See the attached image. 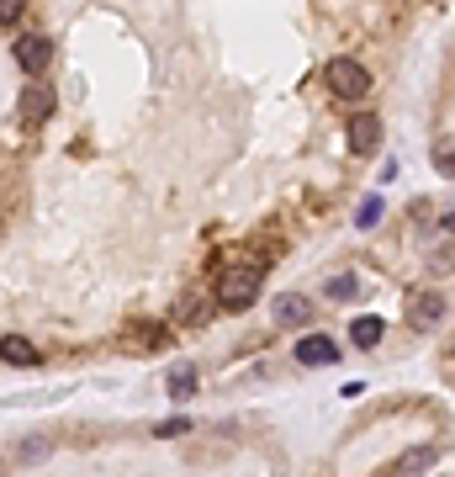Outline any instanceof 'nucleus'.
I'll list each match as a JSON object with an SVG mask.
<instances>
[{
	"label": "nucleus",
	"instance_id": "nucleus-9",
	"mask_svg": "<svg viewBox=\"0 0 455 477\" xmlns=\"http://www.w3.org/2000/svg\"><path fill=\"white\" fill-rule=\"evenodd\" d=\"M275 318H281L286 329H297V323H307V318H312V303H307V297H297V292H286V297L275 303Z\"/></svg>",
	"mask_w": 455,
	"mask_h": 477
},
{
	"label": "nucleus",
	"instance_id": "nucleus-17",
	"mask_svg": "<svg viewBox=\"0 0 455 477\" xmlns=\"http://www.w3.org/2000/svg\"><path fill=\"white\" fill-rule=\"evenodd\" d=\"M329 297H334V303L355 297V276H334V282H329Z\"/></svg>",
	"mask_w": 455,
	"mask_h": 477
},
{
	"label": "nucleus",
	"instance_id": "nucleus-15",
	"mask_svg": "<svg viewBox=\"0 0 455 477\" xmlns=\"http://www.w3.org/2000/svg\"><path fill=\"white\" fill-rule=\"evenodd\" d=\"M355 223H361V228H376V223H381V196H365L361 218H355Z\"/></svg>",
	"mask_w": 455,
	"mask_h": 477
},
{
	"label": "nucleus",
	"instance_id": "nucleus-7",
	"mask_svg": "<svg viewBox=\"0 0 455 477\" xmlns=\"http://www.w3.org/2000/svg\"><path fill=\"white\" fill-rule=\"evenodd\" d=\"M350 149H355V154H376V149H381V117L361 112V117L350 123Z\"/></svg>",
	"mask_w": 455,
	"mask_h": 477
},
{
	"label": "nucleus",
	"instance_id": "nucleus-12",
	"mask_svg": "<svg viewBox=\"0 0 455 477\" xmlns=\"http://www.w3.org/2000/svg\"><path fill=\"white\" fill-rule=\"evenodd\" d=\"M440 462V445H419V451H408L402 462H397V477H419L424 467H434Z\"/></svg>",
	"mask_w": 455,
	"mask_h": 477
},
{
	"label": "nucleus",
	"instance_id": "nucleus-16",
	"mask_svg": "<svg viewBox=\"0 0 455 477\" xmlns=\"http://www.w3.org/2000/svg\"><path fill=\"white\" fill-rule=\"evenodd\" d=\"M185 430H191V419H181V413H175V419H164L153 435H159V441H175V435H185Z\"/></svg>",
	"mask_w": 455,
	"mask_h": 477
},
{
	"label": "nucleus",
	"instance_id": "nucleus-20",
	"mask_svg": "<svg viewBox=\"0 0 455 477\" xmlns=\"http://www.w3.org/2000/svg\"><path fill=\"white\" fill-rule=\"evenodd\" d=\"M445 228H455V213H450V218H445Z\"/></svg>",
	"mask_w": 455,
	"mask_h": 477
},
{
	"label": "nucleus",
	"instance_id": "nucleus-4",
	"mask_svg": "<svg viewBox=\"0 0 455 477\" xmlns=\"http://www.w3.org/2000/svg\"><path fill=\"white\" fill-rule=\"evenodd\" d=\"M54 106H59V95L48 91V85H27L16 112H22V123H27V127H43L48 117H54Z\"/></svg>",
	"mask_w": 455,
	"mask_h": 477
},
{
	"label": "nucleus",
	"instance_id": "nucleus-19",
	"mask_svg": "<svg viewBox=\"0 0 455 477\" xmlns=\"http://www.w3.org/2000/svg\"><path fill=\"white\" fill-rule=\"evenodd\" d=\"M37 456H48V441H27L22 445V462H37Z\"/></svg>",
	"mask_w": 455,
	"mask_h": 477
},
{
	"label": "nucleus",
	"instance_id": "nucleus-5",
	"mask_svg": "<svg viewBox=\"0 0 455 477\" xmlns=\"http://www.w3.org/2000/svg\"><path fill=\"white\" fill-rule=\"evenodd\" d=\"M408 323H413V329H440V323H445V297H440V292H413Z\"/></svg>",
	"mask_w": 455,
	"mask_h": 477
},
{
	"label": "nucleus",
	"instance_id": "nucleus-2",
	"mask_svg": "<svg viewBox=\"0 0 455 477\" xmlns=\"http://www.w3.org/2000/svg\"><path fill=\"white\" fill-rule=\"evenodd\" d=\"M323 85L334 95H344V101H361V95H371V75H365V64H355V59H329Z\"/></svg>",
	"mask_w": 455,
	"mask_h": 477
},
{
	"label": "nucleus",
	"instance_id": "nucleus-18",
	"mask_svg": "<svg viewBox=\"0 0 455 477\" xmlns=\"http://www.w3.org/2000/svg\"><path fill=\"white\" fill-rule=\"evenodd\" d=\"M16 16H22V5H16V0H0V27H11Z\"/></svg>",
	"mask_w": 455,
	"mask_h": 477
},
{
	"label": "nucleus",
	"instance_id": "nucleus-13",
	"mask_svg": "<svg viewBox=\"0 0 455 477\" xmlns=\"http://www.w3.org/2000/svg\"><path fill=\"white\" fill-rule=\"evenodd\" d=\"M434 170H440V175H455V133H445V138H440V144H434Z\"/></svg>",
	"mask_w": 455,
	"mask_h": 477
},
{
	"label": "nucleus",
	"instance_id": "nucleus-3",
	"mask_svg": "<svg viewBox=\"0 0 455 477\" xmlns=\"http://www.w3.org/2000/svg\"><path fill=\"white\" fill-rule=\"evenodd\" d=\"M48 64H54V43H48L43 32L16 37V69H22V75H43Z\"/></svg>",
	"mask_w": 455,
	"mask_h": 477
},
{
	"label": "nucleus",
	"instance_id": "nucleus-14",
	"mask_svg": "<svg viewBox=\"0 0 455 477\" xmlns=\"http://www.w3.org/2000/svg\"><path fill=\"white\" fill-rule=\"evenodd\" d=\"M164 345V329L159 323H143V329H133V350H159Z\"/></svg>",
	"mask_w": 455,
	"mask_h": 477
},
{
	"label": "nucleus",
	"instance_id": "nucleus-10",
	"mask_svg": "<svg viewBox=\"0 0 455 477\" xmlns=\"http://www.w3.org/2000/svg\"><path fill=\"white\" fill-rule=\"evenodd\" d=\"M381 334H387V323H381V318H371V313L350 323V340H355L361 350H376V345H381Z\"/></svg>",
	"mask_w": 455,
	"mask_h": 477
},
{
	"label": "nucleus",
	"instance_id": "nucleus-1",
	"mask_svg": "<svg viewBox=\"0 0 455 477\" xmlns=\"http://www.w3.org/2000/svg\"><path fill=\"white\" fill-rule=\"evenodd\" d=\"M260 282H265V271H260L254 260H239V265L223 271V282H217V303L239 313V308H249V303L260 297Z\"/></svg>",
	"mask_w": 455,
	"mask_h": 477
},
{
	"label": "nucleus",
	"instance_id": "nucleus-6",
	"mask_svg": "<svg viewBox=\"0 0 455 477\" xmlns=\"http://www.w3.org/2000/svg\"><path fill=\"white\" fill-rule=\"evenodd\" d=\"M297 361H302V366H334L339 345L329 334H302V340H297Z\"/></svg>",
	"mask_w": 455,
	"mask_h": 477
},
{
	"label": "nucleus",
	"instance_id": "nucleus-11",
	"mask_svg": "<svg viewBox=\"0 0 455 477\" xmlns=\"http://www.w3.org/2000/svg\"><path fill=\"white\" fill-rule=\"evenodd\" d=\"M164 393H170V398H191V393H196V366H191V361L170 366V377H164Z\"/></svg>",
	"mask_w": 455,
	"mask_h": 477
},
{
	"label": "nucleus",
	"instance_id": "nucleus-8",
	"mask_svg": "<svg viewBox=\"0 0 455 477\" xmlns=\"http://www.w3.org/2000/svg\"><path fill=\"white\" fill-rule=\"evenodd\" d=\"M0 361H5V366H37L43 350L32 345V340H22V334H5V340H0Z\"/></svg>",
	"mask_w": 455,
	"mask_h": 477
}]
</instances>
